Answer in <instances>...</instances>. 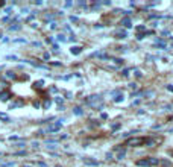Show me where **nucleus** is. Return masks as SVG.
<instances>
[{"instance_id":"1","label":"nucleus","mask_w":173,"mask_h":167,"mask_svg":"<svg viewBox=\"0 0 173 167\" xmlns=\"http://www.w3.org/2000/svg\"><path fill=\"white\" fill-rule=\"evenodd\" d=\"M147 143H152V138L147 137H135V138H129L126 140L124 146H131V148H137V146H144Z\"/></svg>"},{"instance_id":"2","label":"nucleus","mask_w":173,"mask_h":167,"mask_svg":"<svg viewBox=\"0 0 173 167\" xmlns=\"http://www.w3.org/2000/svg\"><path fill=\"white\" fill-rule=\"evenodd\" d=\"M137 164H138V166H152V164H158V160H152V158H149V160H141Z\"/></svg>"},{"instance_id":"3","label":"nucleus","mask_w":173,"mask_h":167,"mask_svg":"<svg viewBox=\"0 0 173 167\" xmlns=\"http://www.w3.org/2000/svg\"><path fill=\"white\" fill-rule=\"evenodd\" d=\"M0 119H3V120H9V119H8L5 114H0Z\"/></svg>"}]
</instances>
